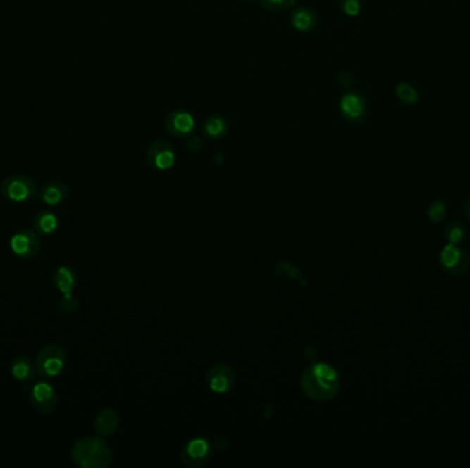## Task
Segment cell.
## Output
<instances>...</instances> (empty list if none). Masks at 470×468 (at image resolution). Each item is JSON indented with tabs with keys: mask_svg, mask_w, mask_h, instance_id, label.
<instances>
[{
	"mask_svg": "<svg viewBox=\"0 0 470 468\" xmlns=\"http://www.w3.org/2000/svg\"><path fill=\"white\" fill-rule=\"evenodd\" d=\"M302 387L307 397L315 401L333 398L340 387L337 371L328 364H315L305 369L302 377Z\"/></svg>",
	"mask_w": 470,
	"mask_h": 468,
	"instance_id": "6da1fadb",
	"label": "cell"
},
{
	"mask_svg": "<svg viewBox=\"0 0 470 468\" xmlns=\"http://www.w3.org/2000/svg\"><path fill=\"white\" fill-rule=\"evenodd\" d=\"M70 456L72 462L80 468H106L111 463V449L99 437H84L76 441Z\"/></svg>",
	"mask_w": 470,
	"mask_h": 468,
	"instance_id": "7a4b0ae2",
	"label": "cell"
},
{
	"mask_svg": "<svg viewBox=\"0 0 470 468\" xmlns=\"http://www.w3.org/2000/svg\"><path fill=\"white\" fill-rule=\"evenodd\" d=\"M66 364V352L62 346L50 343L43 346L35 360L36 372L43 379H51L58 377Z\"/></svg>",
	"mask_w": 470,
	"mask_h": 468,
	"instance_id": "3957f363",
	"label": "cell"
},
{
	"mask_svg": "<svg viewBox=\"0 0 470 468\" xmlns=\"http://www.w3.org/2000/svg\"><path fill=\"white\" fill-rule=\"evenodd\" d=\"M1 195L14 203L28 202L37 194V186L32 177L23 173H14L3 179L0 184Z\"/></svg>",
	"mask_w": 470,
	"mask_h": 468,
	"instance_id": "277c9868",
	"label": "cell"
},
{
	"mask_svg": "<svg viewBox=\"0 0 470 468\" xmlns=\"http://www.w3.org/2000/svg\"><path fill=\"white\" fill-rule=\"evenodd\" d=\"M10 248L21 260H32L42 250L40 235L35 229H20L11 236Z\"/></svg>",
	"mask_w": 470,
	"mask_h": 468,
	"instance_id": "5b68a950",
	"label": "cell"
},
{
	"mask_svg": "<svg viewBox=\"0 0 470 468\" xmlns=\"http://www.w3.org/2000/svg\"><path fill=\"white\" fill-rule=\"evenodd\" d=\"M29 401L39 413L50 415L54 412L58 404L56 388L47 381L33 384L29 390Z\"/></svg>",
	"mask_w": 470,
	"mask_h": 468,
	"instance_id": "8992f818",
	"label": "cell"
},
{
	"mask_svg": "<svg viewBox=\"0 0 470 468\" xmlns=\"http://www.w3.org/2000/svg\"><path fill=\"white\" fill-rule=\"evenodd\" d=\"M340 113L348 124H360L367 115V102L363 95L355 91H348L340 98Z\"/></svg>",
	"mask_w": 470,
	"mask_h": 468,
	"instance_id": "52a82bcc",
	"label": "cell"
},
{
	"mask_svg": "<svg viewBox=\"0 0 470 468\" xmlns=\"http://www.w3.org/2000/svg\"><path fill=\"white\" fill-rule=\"evenodd\" d=\"M439 261L443 270L450 275H464L469 270V255L458 245L447 244L440 251Z\"/></svg>",
	"mask_w": 470,
	"mask_h": 468,
	"instance_id": "ba28073f",
	"label": "cell"
},
{
	"mask_svg": "<svg viewBox=\"0 0 470 468\" xmlns=\"http://www.w3.org/2000/svg\"><path fill=\"white\" fill-rule=\"evenodd\" d=\"M146 161L149 165L157 170L171 169L176 161L175 148L166 140H156L149 146L146 151Z\"/></svg>",
	"mask_w": 470,
	"mask_h": 468,
	"instance_id": "9c48e42d",
	"label": "cell"
},
{
	"mask_svg": "<svg viewBox=\"0 0 470 468\" xmlns=\"http://www.w3.org/2000/svg\"><path fill=\"white\" fill-rule=\"evenodd\" d=\"M195 128V120L189 111H171L166 117V132L173 138L189 137Z\"/></svg>",
	"mask_w": 470,
	"mask_h": 468,
	"instance_id": "30bf717a",
	"label": "cell"
},
{
	"mask_svg": "<svg viewBox=\"0 0 470 468\" xmlns=\"http://www.w3.org/2000/svg\"><path fill=\"white\" fill-rule=\"evenodd\" d=\"M206 381L214 391L227 393L233 388V386L235 384V374L228 365L219 364L209 369L206 375Z\"/></svg>",
	"mask_w": 470,
	"mask_h": 468,
	"instance_id": "8fae6325",
	"label": "cell"
},
{
	"mask_svg": "<svg viewBox=\"0 0 470 468\" xmlns=\"http://www.w3.org/2000/svg\"><path fill=\"white\" fill-rule=\"evenodd\" d=\"M319 24V17L315 10L309 7H297L290 13V25L296 32L309 33L315 30Z\"/></svg>",
	"mask_w": 470,
	"mask_h": 468,
	"instance_id": "7c38bea8",
	"label": "cell"
},
{
	"mask_svg": "<svg viewBox=\"0 0 470 468\" xmlns=\"http://www.w3.org/2000/svg\"><path fill=\"white\" fill-rule=\"evenodd\" d=\"M69 194H70V190L63 182L50 180L40 189L39 198L43 203L49 206H58L68 199Z\"/></svg>",
	"mask_w": 470,
	"mask_h": 468,
	"instance_id": "4fadbf2b",
	"label": "cell"
},
{
	"mask_svg": "<svg viewBox=\"0 0 470 468\" xmlns=\"http://www.w3.org/2000/svg\"><path fill=\"white\" fill-rule=\"evenodd\" d=\"M10 372L13 378L21 384L33 382L36 372V367L30 358L27 356H17L11 360Z\"/></svg>",
	"mask_w": 470,
	"mask_h": 468,
	"instance_id": "5bb4252c",
	"label": "cell"
},
{
	"mask_svg": "<svg viewBox=\"0 0 470 468\" xmlns=\"http://www.w3.org/2000/svg\"><path fill=\"white\" fill-rule=\"evenodd\" d=\"M53 283L59 293L62 294L72 293L78 284L76 271L68 265L58 267L53 275Z\"/></svg>",
	"mask_w": 470,
	"mask_h": 468,
	"instance_id": "9a60e30c",
	"label": "cell"
},
{
	"mask_svg": "<svg viewBox=\"0 0 470 468\" xmlns=\"http://www.w3.org/2000/svg\"><path fill=\"white\" fill-rule=\"evenodd\" d=\"M208 456V443L204 440L192 441L183 450V460L192 467L204 464Z\"/></svg>",
	"mask_w": 470,
	"mask_h": 468,
	"instance_id": "2e32d148",
	"label": "cell"
},
{
	"mask_svg": "<svg viewBox=\"0 0 470 468\" xmlns=\"http://www.w3.org/2000/svg\"><path fill=\"white\" fill-rule=\"evenodd\" d=\"M204 134L205 137L211 140H219V139L224 138L228 134L230 129V124L228 121L221 117V115H209L202 125Z\"/></svg>",
	"mask_w": 470,
	"mask_h": 468,
	"instance_id": "e0dca14e",
	"label": "cell"
},
{
	"mask_svg": "<svg viewBox=\"0 0 470 468\" xmlns=\"http://www.w3.org/2000/svg\"><path fill=\"white\" fill-rule=\"evenodd\" d=\"M118 415L113 410H104L95 417V430L99 436L108 437L116 433L118 427Z\"/></svg>",
	"mask_w": 470,
	"mask_h": 468,
	"instance_id": "ac0fdd59",
	"label": "cell"
},
{
	"mask_svg": "<svg viewBox=\"0 0 470 468\" xmlns=\"http://www.w3.org/2000/svg\"><path fill=\"white\" fill-rule=\"evenodd\" d=\"M59 227V220L56 215L43 210L39 212L35 219H33V229L40 235V236H50L56 232Z\"/></svg>",
	"mask_w": 470,
	"mask_h": 468,
	"instance_id": "d6986e66",
	"label": "cell"
},
{
	"mask_svg": "<svg viewBox=\"0 0 470 468\" xmlns=\"http://www.w3.org/2000/svg\"><path fill=\"white\" fill-rule=\"evenodd\" d=\"M395 94H396L397 99L407 106H414L419 102V94L412 84H397L395 87Z\"/></svg>",
	"mask_w": 470,
	"mask_h": 468,
	"instance_id": "ffe728a7",
	"label": "cell"
},
{
	"mask_svg": "<svg viewBox=\"0 0 470 468\" xmlns=\"http://www.w3.org/2000/svg\"><path fill=\"white\" fill-rule=\"evenodd\" d=\"M465 235H466L465 225L459 221H451L444 228V238L447 239L448 244L458 245L465 239Z\"/></svg>",
	"mask_w": 470,
	"mask_h": 468,
	"instance_id": "44dd1931",
	"label": "cell"
},
{
	"mask_svg": "<svg viewBox=\"0 0 470 468\" xmlns=\"http://www.w3.org/2000/svg\"><path fill=\"white\" fill-rule=\"evenodd\" d=\"M296 4V0H260V6L263 10L268 13H280L286 11Z\"/></svg>",
	"mask_w": 470,
	"mask_h": 468,
	"instance_id": "7402d4cb",
	"label": "cell"
},
{
	"mask_svg": "<svg viewBox=\"0 0 470 468\" xmlns=\"http://www.w3.org/2000/svg\"><path fill=\"white\" fill-rule=\"evenodd\" d=\"M445 213H447V206L440 199L433 201L428 208V217L432 222H440L444 220Z\"/></svg>",
	"mask_w": 470,
	"mask_h": 468,
	"instance_id": "603a6c76",
	"label": "cell"
},
{
	"mask_svg": "<svg viewBox=\"0 0 470 468\" xmlns=\"http://www.w3.org/2000/svg\"><path fill=\"white\" fill-rule=\"evenodd\" d=\"M338 6L342 14L347 17H358L361 11V1L360 0H338Z\"/></svg>",
	"mask_w": 470,
	"mask_h": 468,
	"instance_id": "cb8c5ba5",
	"label": "cell"
},
{
	"mask_svg": "<svg viewBox=\"0 0 470 468\" xmlns=\"http://www.w3.org/2000/svg\"><path fill=\"white\" fill-rule=\"evenodd\" d=\"M58 306L63 313H73L79 308V301H78V298H75V296L72 293L62 294V297L58 303Z\"/></svg>",
	"mask_w": 470,
	"mask_h": 468,
	"instance_id": "d4e9b609",
	"label": "cell"
},
{
	"mask_svg": "<svg viewBox=\"0 0 470 468\" xmlns=\"http://www.w3.org/2000/svg\"><path fill=\"white\" fill-rule=\"evenodd\" d=\"M464 212H465V216H466V219L470 221V198L469 201H468V203L465 205V209H464Z\"/></svg>",
	"mask_w": 470,
	"mask_h": 468,
	"instance_id": "484cf974",
	"label": "cell"
}]
</instances>
